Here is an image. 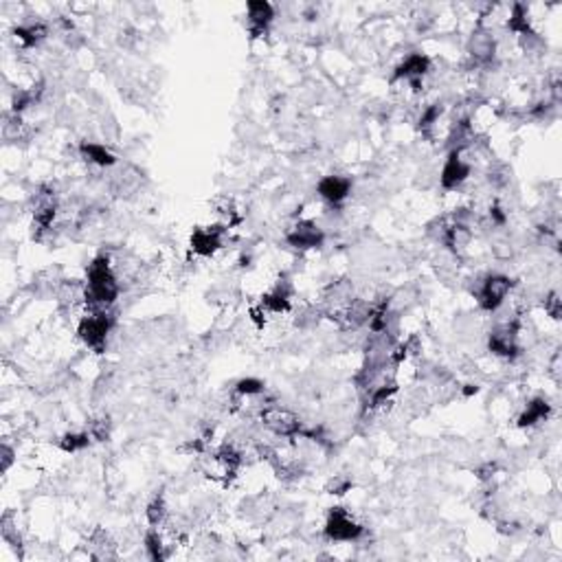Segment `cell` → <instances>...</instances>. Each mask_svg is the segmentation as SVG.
<instances>
[{
  "mask_svg": "<svg viewBox=\"0 0 562 562\" xmlns=\"http://www.w3.org/2000/svg\"><path fill=\"white\" fill-rule=\"evenodd\" d=\"M119 297V277L108 260V255H99L88 266V286H86V305L88 310L97 307H110Z\"/></svg>",
  "mask_w": 562,
  "mask_h": 562,
  "instance_id": "cell-1",
  "label": "cell"
},
{
  "mask_svg": "<svg viewBox=\"0 0 562 562\" xmlns=\"http://www.w3.org/2000/svg\"><path fill=\"white\" fill-rule=\"evenodd\" d=\"M113 325H115V317L108 312V307H97V310H90L79 321L77 334L90 350H95L97 354H101L103 347H106V338L113 330Z\"/></svg>",
  "mask_w": 562,
  "mask_h": 562,
  "instance_id": "cell-2",
  "label": "cell"
},
{
  "mask_svg": "<svg viewBox=\"0 0 562 562\" xmlns=\"http://www.w3.org/2000/svg\"><path fill=\"white\" fill-rule=\"evenodd\" d=\"M260 418L264 422L266 428H270L279 438H297L303 430L301 420L297 418L295 413H290L288 409L281 407H268L260 413Z\"/></svg>",
  "mask_w": 562,
  "mask_h": 562,
  "instance_id": "cell-3",
  "label": "cell"
},
{
  "mask_svg": "<svg viewBox=\"0 0 562 562\" xmlns=\"http://www.w3.org/2000/svg\"><path fill=\"white\" fill-rule=\"evenodd\" d=\"M325 534H328V538H332V540L350 542V540L360 538L362 528L350 516L347 510H343V507H334V510L328 514V523H325Z\"/></svg>",
  "mask_w": 562,
  "mask_h": 562,
  "instance_id": "cell-4",
  "label": "cell"
},
{
  "mask_svg": "<svg viewBox=\"0 0 562 562\" xmlns=\"http://www.w3.org/2000/svg\"><path fill=\"white\" fill-rule=\"evenodd\" d=\"M512 290V279L505 275H490L479 290V305L485 312H494L501 307L505 297L510 295Z\"/></svg>",
  "mask_w": 562,
  "mask_h": 562,
  "instance_id": "cell-5",
  "label": "cell"
},
{
  "mask_svg": "<svg viewBox=\"0 0 562 562\" xmlns=\"http://www.w3.org/2000/svg\"><path fill=\"white\" fill-rule=\"evenodd\" d=\"M492 354L503 358H514L518 354V323H503L487 338Z\"/></svg>",
  "mask_w": 562,
  "mask_h": 562,
  "instance_id": "cell-6",
  "label": "cell"
},
{
  "mask_svg": "<svg viewBox=\"0 0 562 562\" xmlns=\"http://www.w3.org/2000/svg\"><path fill=\"white\" fill-rule=\"evenodd\" d=\"M226 224H213V226H198L191 233V250L196 255L211 257L213 253L222 246V235Z\"/></svg>",
  "mask_w": 562,
  "mask_h": 562,
  "instance_id": "cell-7",
  "label": "cell"
},
{
  "mask_svg": "<svg viewBox=\"0 0 562 562\" xmlns=\"http://www.w3.org/2000/svg\"><path fill=\"white\" fill-rule=\"evenodd\" d=\"M470 176V165L461 158V150H452L444 162V170H442V187L444 189H457L461 187Z\"/></svg>",
  "mask_w": 562,
  "mask_h": 562,
  "instance_id": "cell-8",
  "label": "cell"
},
{
  "mask_svg": "<svg viewBox=\"0 0 562 562\" xmlns=\"http://www.w3.org/2000/svg\"><path fill=\"white\" fill-rule=\"evenodd\" d=\"M275 9L273 5L264 3V0H253L248 3V31L253 38H262L268 31V25L273 23Z\"/></svg>",
  "mask_w": 562,
  "mask_h": 562,
  "instance_id": "cell-9",
  "label": "cell"
},
{
  "mask_svg": "<svg viewBox=\"0 0 562 562\" xmlns=\"http://www.w3.org/2000/svg\"><path fill=\"white\" fill-rule=\"evenodd\" d=\"M286 240L295 248H319L323 244V231L314 222H299L288 233Z\"/></svg>",
  "mask_w": 562,
  "mask_h": 562,
  "instance_id": "cell-10",
  "label": "cell"
},
{
  "mask_svg": "<svg viewBox=\"0 0 562 562\" xmlns=\"http://www.w3.org/2000/svg\"><path fill=\"white\" fill-rule=\"evenodd\" d=\"M350 189H352V180L345 176H325L317 185L319 196L332 205H338V203L345 200V198L350 196Z\"/></svg>",
  "mask_w": 562,
  "mask_h": 562,
  "instance_id": "cell-11",
  "label": "cell"
},
{
  "mask_svg": "<svg viewBox=\"0 0 562 562\" xmlns=\"http://www.w3.org/2000/svg\"><path fill=\"white\" fill-rule=\"evenodd\" d=\"M430 68V60L424 56V53H411V56L404 58V62L395 68L393 79H422Z\"/></svg>",
  "mask_w": 562,
  "mask_h": 562,
  "instance_id": "cell-12",
  "label": "cell"
},
{
  "mask_svg": "<svg viewBox=\"0 0 562 562\" xmlns=\"http://www.w3.org/2000/svg\"><path fill=\"white\" fill-rule=\"evenodd\" d=\"M468 53L470 58H473L477 64H487L492 62L494 58V40L492 35L479 29L477 33H473V38H470V44H468Z\"/></svg>",
  "mask_w": 562,
  "mask_h": 562,
  "instance_id": "cell-13",
  "label": "cell"
},
{
  "mask_svg": "<svg viewBox=\"0 0 562 562\" xmlns=\"http://www.w3.org/2000/svg\"><path fill=\"white\" fill-rule=\"evenodd\" d=\"M290 295H293V288H290L288 281H279L275 286L273 293H268L262 297V307L266 312H275V314H281V312H288L290 310Z\"/></svg>",
  "mask_w": 562,
  "mask_h": 562,
  "instance_id": "cell-14",
  "label": "cell"
},
{
  "mask_svg": "<svg viewBox=\"0 0 562 562\" xmlns=\"http://www.w3.org/2000/svg\"><path fill=\"white\" fill-rule=\"evenodd\" d=\"M13 35H15L18 42H20L25 49H33V46H38L46 38L49 29H46L44 23H29V25L15 27L13 29Z\"/></svg>",
  "mask_w": 562,
  "mask_h": 562,
  "instance_id": "cell-15",
  "label": "cell"
},
{
  "mask_svg": "<svg viewBox=\"0 0 562 562\" xmlns=\"http://www.w3.org/2000/svg\"><path fill=\"white\" fill-rule=\"evenodd\" d=\"M79 152H82V156L88 162H93V165H97V167H113L115 165V156L108 152L103 145H99V143H88V141H84L79 145Z\"/></svg>",
  "mask_w": 562,
  "mask_h": 562,
  "instance_id": "cell-16",
  "label": "cell"
},
{
  "mask_svg": "<svg viewBox=\"0 0 562 562\" xmlns=\"http://www.w3.org/2000/svg\"><path fill=\"white\" fill-rule=\"evenodd\" d=\"M549 415V404L547 400H542V397H536V400H532L528 404V409H525L521 413V418H518V426H534L538 422H542Z\"/></svg>",
  "mask_w": 562,
  "mask_h": 562,
  "instance_id": "cell-17",
  "label": "cell"
},
{
  "mask_svg": "<svg viewBox=\"0 0 562 562\" xmlns=\"http://www.w3.org/2000/svg\"><path fill=\"white\" fill-rule=\"evenodd\" d=\"M507 29L523 35V38H530V35H534L530 18H528V9H525L523 5H514L512 7L510 20H507Z\"/></svg>",
  "mask_w": 562,
  "mask_h": 562,
  "instance_id": "cell-18",
  "label": "cell"
},
{
  "mask_svg": "<svg viewBox=\"0 0 562 562\" xmlns=\"http://www.w3.org/2000/svg\"><path fill=\"white\" fill-rule=\"evenodd\" d=\"M90 547L95 549L93 558H110L113 551H115V542L110 540V536H108L103 530H95L93 534H90Z\"/></svg>",
  "mask_w": 562,
  "mask_h": 562,
  "instance_id": "cell-19",
  "label": "cell"
},
{
  "mask_svg": "<svg viewBox=\"0 0 562 562\" xmlns=\"http://www.w3.org/2000/svg\"><path fill=\"white\" fill-rule=\"evenodd\" d=\"M145 551H148L152 560H165L170 556L165 545H162V536L156 532V528L145 534Z\"/></svg>",
  "mask_w": 562,
  "mask_h": 562,
  "instance_id": "cell-20",
  "label": "cell"
},
{
  "mask_svg": "<svg viewBox=\"0 0 562 562\" xmlns=\"http://www.w3.org/2000/svg\"><path fill=\"white\" fill-rule=\"evenodd\" d=\"M215 457H217V461L224 466V470H226L229 475H233L235 470L240 468V464H242V455L231 444H224L220 450L215 452Z\"/></svg>",
  "mask_w": 562,
  "mask_h": 562,
  "instance_id": "cell-21",
  "label": "cell"
},
{
  "mask_svg": "<svg viewBox=\"0 0 562 562\" xmlns=\"http://www.w3.org/2000/svg\"><path fill=\"white\" fill-rule=\"evenodd\" d=\"M90 433H68L60 440V448L64 452H77V450H84L88 444H90Z\"/></svg>",
  "mask_w": 562,
  "mask_h": 562,
  "instance_id": "cell-22",
  "label": "cell"
},
{
  "mask_svg": "<svg viewBox=\"0 0 562 562\" xmlns=\"http://www.w3.org/2000/svg\"><path fill=\"white\" fill-rule=\"evenodd\" d=\"M145 516H148L152 528H160V525L165 523V518H167V505H165V501H162V497H156L148 505V510H145Z\"/></svg>",
  "mask_w": 562,
  "mask_h": 562,
  "instance_id": "cell-23",
  "label": "cell"
},
{
  "mask_svg": "<svg viewBox=\"0 0 562 562\" xmlns=\"http://www.w3.org/2000/svg\"><path fill=\"white\" fill-rule=\"evenodd\" d=\"M442 113H444V108H442L440 103H433V106H428L426 110L422 113V119H420V130H422V132H430L433 125L440 121Z\"/></svg>",
  "mask_w": 562,
  "mask_h": 562,
  "instance_id": "cell-24",
  "label": "cell"
},
{
  "mask_svg": "<svg viewBox=\"0 0 562 562\" xmlns=\"http://www.w3.org/2000/svg\"><path fill=\"white\" fill-rule=\"evenodd\" d=\"M235 391H238L240 395H260L264 391V383L257 378H244L235 385Z\"/></svg>",
  "mask_w": 562,
  "mask_h": 562,
  "instance_id": "cell-25",
  "label": "cell"
},
{
  "mask_svg": "<svg viewBox=\"0 0 562 562\" xmlns=\"http://www.w3.org/2000/svg\"><path fill=\"white\" fill-rule=\"evenodd\" d=\"M88 433H90V438H93V440L106 442L108 435H110V422H108V418L93 420V422H90V426H88Z\"/></svg>",
  "mask_w": 562,
  "mask_h": 562,
  "instance_id": "cell-26",
  "label": "cell"
},
{
  "mask_svg": "<svg viewBox=\"0 0 562 562\" xmlns=\"http://www.w3.org/2000/svg\"><path fill=\"white\" fill-rule=\"evenodd\" d=\"M545 310L551 314V319H560V314H562V301H560V297L556 293L545 299Z\"/></svg>",
  "mask_w": 562,
  "mask_h": 562,
  "instance_id": "cell-27",
  "label": "cell"
},
{
  "mask_svg": "<svg viewBox=\"0 0 562 562\" xmlns=\"http://www.w3.org/2000/svg\"><path fill=\"white\" fill-rule=\"evenodd\" d=\"M350 487H352V481H350V479H336V481L330 483L328 490H330L332 494H345V492L350 490Z\"/></svg>",
  "mask_w": 562,
  "mask_h": 562,
  "instance_id": "cell-28",
  "label": "cell"
},
{
  "mask_svg": "<svg viewBox=\"0 0 562 562\" xmlns=\"http://www.w3.org/2000/svg\"><path fill=\"white\" fill-rule=\"evenodd\" d=\"M494 473H497V466H494V464H485V466H481V468L477 470V477H479L481 481H490V479L494 477Z\"/></svg>",
  "mask_w": 562,
  "mask_h": 562,
  "instance_id": "cell-29",
  "label": "cell"
},
{
  "mask_svg": "<svg viewBox=\"0 0 562 562\" xmlns=\"http://www.w3.org/2000/svg\"><path fill=\"white\" fill-rule=\"evenodd\" d=\"M11 461H13V450L5 444L3 446V470H7L11 466Z\"/></svg>",
  "mask_w": 562,
  "mask_h": 562,
  "instance_id": "cell-30",
  "label": "cell"
},
{
  "mask_svg": "<svg viewBox=\"0 0 562 562\" xmlns=\"http://www.w3.org/2000/svg\"><path fill=\"white\" fill-rule=\"evenodd\" d=\"M490 217H492V222H494V224H503V222H505V215H503V211H501L499 207H492V209H490Z\"/></svg>",
  "mask_w": 562,
  "mask_h": 562,
  "instance_id": "cell-31",
  "label": "cell"
}]
</instances>
